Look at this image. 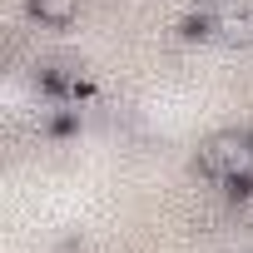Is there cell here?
<instances>
[{
  "label": "cell",
  "mask_w": 253,
  "mask_h": 253,
  "mask_svg": "<svg viewBox=\"0 0 253 253\" xmlns=\"http://www.w3.org/2000/svg\"><path fill=\"white\" fill-rule=\"evenodd\" d=\"M218 40H223V45H253V15H248V10L218 15Z\"/></svg>",
  "instance_id": "obj_3"
},
{
  "label": "cell",
  "mask_w": 253,
  "mask_h": 253,
  "mask_svg": "<svg viewBox=\"0 0 253 253\" xmlns=\"http://www.w3.org/2000/svg\"><path fill=\"white\" fill-rule=\"evenodd\" d=\"M30 15L50 30H65L80 20V0H30Z\"/></svg>",
  "instance_id": "obj_2"
},
{
  "label": "cell",
  "mask_w": 253,
  "mask_h": 253,
  "mask_svg": "<svg viewBox=\"0 0 253 253\" xmlns=\"http://www.w3.org/2000/svg\"><path fill=\"white\" fill-rule=\"evenodd\" d=\"M199 169L238 194H253V134H213L199 149Z\"/></svg>",
  "instance_id": "obj_1"
}]
</instances>
